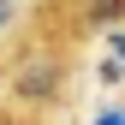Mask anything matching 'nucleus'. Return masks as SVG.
Wrapping results in <instances>:
<instances>
[{
	"label": "nucleus",
	"mask_w": 125,
	"mask_h": 125,
	"mask_svg": "<svg viewBox=\"0 0 125 125\" xmlns=\"http://www.w3.org/2000/svg\"><path fill=\"white\" fill-rule=\"evenodd\" d=\"M95 125H119V107H113V113H101V119H95Z\"/></svg>",
	"instance_id": "1"
},
{
	"label": "nucleus",
	"mask_w": 125,
	"mask_h": 125,
	"mask_svg": "<svg viewBox=\"0 0 125 125\" xmlns=\"http://www.w3.org/2000/svg\"><path fill=\"white\" fill-rule=\"evenodd\" d=\"M0 24H6V6H0Z\"/></svg>",
	"instance_id": "2"
},
{
	"label": "nucleus",
	"mask_w": 125,
	"mask_h": 125,
	"mask_svg": "<svg viewBox=\"0 0 125 125\" xmlns=\"http://www.w3.org/2000/svg\"><path fill=\"white\" fill-rule=\"evenodd\" d=\"M0 125H12V119H0Z\"/></svg>",
	"instance_id": "3"
},
{
	"label": "nucleus",
	"mask_w": 125,
	"mask_h": 125,
	"mask_svg": "<svg viewBox=\"0 0 125 125\" xmlns=\"http://www.w3.org/2000/svg\"><path fill=\"white\" fill-rule=\"evenodd\" d=\"M119 125H125V113H119Z\"/></svg>",
	"instance_id": "4"
}]
</instances>
